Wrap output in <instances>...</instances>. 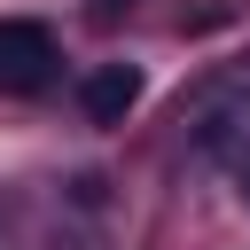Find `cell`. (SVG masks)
I'll use <instances>...</instances> for the list:
<instances>
[{"mask_svg":"<svg viewBox=\"0 0 250 250\" xmlns=\"http://www.w3.org/2000/svg\"><path fill=\"white\" fill-rule=\"evenodd\" d=\"M55 31L47 23H23V16H8L0 23V94H39L47 78H55Z\"/></svg>","mask_w":250,"mask_h":250,"instance_id":"1","label":"cell"},{"mask_svg":"<svg viewBox=\"0 0 250 250\" xmlns=\"http://www.w3.org/2000/svg\"><path fill=\"white\" fill-rule=\"evenodd\" d=\"M133 102H141V70H133V62H94V70L78 78V109H86L94 125H125Z\"/></svg>","mask_w":250,"mask_h":250,"instance_id":"2","label":"cell"},{"mask_svg":"<svg viewBox=\"0 0 250 250\" xmlns=\"http://www.w3.org/2000/svg\"><path fill=\"white\" fill-rule=\"evenodd\" d=\"M242 195H250V164H242Z\"/></svg>","mask_w":250,"mask_h":250,"instance_id":"3","label":"cell"},{"mask_svg":"<svg viewBox=\"0 0 250 250\" xmlns=\"http://www.w3.org/2000/svg\"><path fill=\"white\" fill-rule=\"evenodd\" d=\"M102 8H117V0H102Z\"/></svg>","mask_w":250,"mask_h":250,"instance_id":"4","label":"cell"}]
</instances>
